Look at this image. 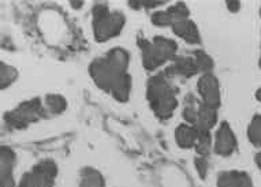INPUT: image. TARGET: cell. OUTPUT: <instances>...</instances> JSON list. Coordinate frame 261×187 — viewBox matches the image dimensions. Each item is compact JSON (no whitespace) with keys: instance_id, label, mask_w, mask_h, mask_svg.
<instances>
[{"instance_id":"obj_21","label":"cell","mask_w":261,"mask_h":187,"mask_svg":"<svg viewBox=\"0 0 261 187\" xmlns=\"http://www.w3.org/2000/svg\"><path fill=\"white\" fill-rule=\"evenodd\" d=\"M196 63L198 66V70H200V74H211L212 70H214V60L208 54H205L204 51H194L192 54Z\"/></svg>"},{"instance_id":"obj_1","label":"cell","mask_w":261,"mask_h":187,"mask_svg":"<svg viewBox=\"0 0 261 187\" xmlns=\"http://www.w3.org/2000/svg\"><path fill=\"white\" fill-rule=\"evenodd\" d=\"M130 54L124 48H112L104 56L89 64V75L94 85L111 94L118 102H127L132 94V77L128 74Z\"/></svg>"},{"instance_id":"obj_17","label":"cell","mask_w":261,"mask_h":187,"mask_svg":"<svg viewBox=\"0 0 261 187\" xmlns=\"http://www.w3.org/2000/svg\"><path fill=\"white\" fill-rule=\"evenodd\" d=\"M201 102H197V100L192 97V94H189L186 100H185V108L182 111V116H184L185 123L192 124V126H197L198 120V110H200Z\"/></svg>"},{"instance_id":"obj_19","label":"cell","mask_w":261,"mask_h":187,"mask_svg":"<svg viewBox=\"0 0 261 187\" xmlns=\"http://www.w3.org/2000/svg\"><path fill=\"white\" fill-rule=\"evenodd\" d=\"M248 138L256 148H260L261 145V115L257 114L252 118L248 126Z\"/></svg>"},{"instance_id":"obj_11","label":"cell","mask_w":261,"mask_h":187,"mask_svg":"<svg viewBox=\"0 0 261 187\" xmlns=\"http://www.w3.org/2000/svg\"><path fill=\"white\" fill-rule=\"evenodd\" d=\"M30 174L40 187H54L58 176V166L54 160H41L32 167Z\"/></svg>"},{"instance_id":"obj_18","label":"cell","mask_w":261,"mask_h":187,"mask_svg":"<svg viewBox=\"0 0 261 187\" xmlns=\"http://www.w3.org/2000/svg\"><path fill=\"white\" fill-rule=\"evenodd\" d=\"M44 106L48 114L60 115L67 110V100L62 94H47L44 98Z\"/></svg>"},{"instance_id":"obj_2","label":"cell","mask_w":261,"mask_h":187,"mask_svg":"<svg viewBox=\"0 0 261 187\" xmlns=\"http://www.w3.org/2000/svg\"><path fill=\"white\" fill-rule=\"evenodd\" d=\"M178 89L163 72L154 74L146 82V100L159 119L168 120L178 106Z\"/></svg>"},{"instance_id":"obj_27","label":"cell","mask_w":261,"mask_h":187,"mask_svg":"<svg viewBox=\"0 0 261 187\" xmlns=\"http://www.w3.org/2000/svg\"><path fill=\"white\" fill-rule=\"evenodd\" d=\"M70 5L73 6V7H75V10L81 9L82 6H84V2H71Z\"/></svg>"},{"instance_id":"obj_5","label":"cell","mask_w":261,"mask_h":187,"mask_svg":"<svg viewBox=\"0 0 261 187\" xmlns=\"http://www.w3.org/2000/svg\"><path fill=\"white\" fill-rule=\"evenodd\" d=\"M47 115L48 112L44 106V101H41L40 98H32L7 112L5 115V122L14 130H21Z\"/></svg>"},{"instance_id":"obj_20","label":"cell","mask_w":261,"mask_h":187,"mask_svg":"<svg viewBox=\"0 0 261 187\" xmlns=\"http://www.w3.org/2000/svg\"><path fill=\"white\" fill-rule=\"evenodd\" d=\"M18 70L17 68L7 66L6 63L0 64V88L6 89L7 86H11V84L18 79Z\"/></svg>"},{"instance_id":"obj_9","label":"cell","mask_w":261,"mask_h":187,"mask_svg":"<svg viewBox=\"0 0 261 187\" xmlns=\"http://www.w3.org/2000/svg\"><path fill=\"white\" fill-rule=\"evenodd\" d=\"M163 74L168 78V79H174V78H189L194 77L200 74L198 66L193 55L189 56H176L175 59L172 60L171 63L166 66Z\"/></svg>"},{"instance_id":"obj_7","label":"cell","mask_w":261,"mask_h":187,"mask_svg":"<svg viewBox=\"0 0 261 187\" xmlns=\"http://www.w3.org/2000/svg\"><path fill=\"white\" fill-rule=\"evenodd\" d=\"M189 15H190V11L186 3L176 2L175 5L170 6L167 10L154 11L150 17V21L158 28H172L176 22L189 19Z\"/></svg>"},{"instance_id":"obj_28","label":"cell","mask_w":261,"mask_h":187,"mask_svg":"<svg viewBox=\"0 0 261 187\" xmlns=\"http://www.w3.org/2000/svg\"><path fill=\"white\" fill-rule=\"evenodd\" d=\"M256 98H257V100H258V101L261 102V88L256 92Z\"/></svg>"},{"instance_id":"obj_29","label":"cell","mask_w":261,"mask_h":187,"mask_svg":"<svg viewBox=\"0 0 261 187\" xmlns=\"http://www.w3.org/2000/svg\"><path fill=\"white\" fill-rule=\"evenodd\" d=\"M258 67L261 68V49H260V58H258Z\"/></svg>"},{"instance_id":"obj_16","label":"cell","mask_w":261,"mask_h":187,"mask_svg":"<svg viewBox=\"0 0 261 187\" xmlns=\"http://www.w3.org/2000/svg\"><path fill=\"white\" fill-rule=\"evenodd\" d=\"M218 123V110L204 105L201 102L200 110H198V120L196 127L201 131H211Z\"/></svg>"},{"instance_id":"obj_23","label":"cell","mask_w":261,"mask_h":187,"mask_svg":"<svg viewBox=\"0 0 261 187\" xmlns=\"http://www.w3.org/2000/svg\"><path fill=\"white\" fill-rule=\"evenodd\" d=\"M194 166H196V170L198 172V176L204 180L208 176V171H210V163H208V158L202 157V156H197L196 160H194Z\"/></svg>"},{"instance_id":"obj_12","label":"cell","mask_w":261,"mask_h":187,"mask_svg":"<svg viewBox=\"0 0 261 187\" xmlns=\"http://www.w3.org/2000/svg\"><path fill=\"white\" fill-rule=\"evenodd\" d=\"M172 32L179 39L184 40L186 44H190V45H200L201 44L200 30L192 19H184V21L176 22L175 25L172 26Z\"/></svg>"},{"instance_id":"obj_3","label":"cell","mask_w":261,"mask_h":187,"mask_svg":"<svg viewBox=\"0 0 261 187\" xmlns=\"http://www.w3.org/2000/svg\"><path fill=\"white\" fill-rule=\"evenodd\" d=\"M137 45L141 49L142 66L146 71L153 72L163 66L175 59L178 52V44L164 36H156L152 40L138 36Z\"/></svg>"},{"instance_id":"obj_4","label":"cell","mask_w":261,"mask_h":187,"mask_svg":"<svg viewBox=\"0 0 261 187\" xmlns=\"http://www.w3.org/2000/svg\"><path fill=\"white\" fill-rule=\"evenodd\" d=\"M126 25V17L120 11H111L107 3H96L92 9V29L97 43H106L118 37Z\"/></svg>"},{"instance_id":"obj_30","label":"cell","mask_w":261,"mask_h":187,"mask_svg":"<svg viewBox=\"0 0 261 187\" xmlns=\"http://www.w3.org/2000/svg\"><path fill=\"white\" fill-rule=\"evenodd\" d=\"M260 17H261V7H260Z\"/></svg>"},{"instance_id":"obj_15","label":"cell","mask_w":261,"mask_h":187,"mask_svg":"<svg viewBox=\"0 0 261 187\" xmlns=\"http://www.w3.org/2000/svg\"><path fill=\"white\" fill-rule=\"evenodd\" d=\"M78 187H106V179L103 174L93 167L82 168L80 174Z\"/></svg>"},{"instance_id":"obj_13","label":"cell","mask_w":261,"mask_h":187,"mask_svg":"<svg viewBox=\"0 0 261 187\" xmlns=\"http://www.w3.org/2000/svg\"><path fill=\"white\" fill-rule=\"evenodd\" d=\"M216 187H253V183L244 171H223L219 174Z\"/></svg>"},{"instance_id":"obj_6","label":"cell","mask_w":261,"mask_h":187,"mask_svg":"<svg viewBox=\"0 0 261 187\" xmlns=\"http://www.w3.org/2000/svg\"><path fill=\"white\" fill-rule=\"evenodd\" d=\"M197 92L204 105L218 110L222 104V94L219 79L214 74H202L197 81Z\"/></svg>"},{"instance_id":"obj_8","label":"cell","mask_w":261,"mask_h":187,"mask_svg":"<svg viewBox=\"0 0 261 187\" xmlns=\"http://www.w3.org/2000/svg\"><path fill=\"white\" fill-rule=\"evenodd\" d=\"M238 148L236 134L228 122H222L216 130L214 141V152L220 157H230Z\"/></svg>"},{"instance_id":"obj_24","label":"cell","mask_w":261,"mask_h":187,"mask_svg":"<svg viewBox=\"0 0 261 187\" xmlns=\"http://www.w3.org/2000/svg\"><path fill=\"white\" fill-rule=\"evenodd\" d=\"M17 187H40V186L37 184L35 178H33V175L30 174V171H28L26 174L22 175L21 180H19Z\"/></svg>"},{"instance_id":"obj_26","label":"cell","mask_w":261,"mask_h":187,"mask_svg":"<svg viewBox=\"0 0 261 187\" xmlns=\"http://www.w3.org/2000/svg\"><path fill=\"white\" fill-rule=\"evenodd\" d=\"M254 162H256V166L258 167V170L261 171V149L257 152L256 156H254Z\"/></svg>"},{"instance_id":"obj_10","label":"cell","mask_w":261,"mask_h":187,"mask_svg":"<svg viewBox=\"0 0 261 187\" xmlns=\"http://www.w3.org/2000/svg\"><path fill=\"white\" fill-rule=\"evenodd\" d=\"M17 156L14 150L9 146H2L0 150V182L2 187H17L14 179V170H15Z\"/></svg>"},{"instance_id":"obj_14","label":"cell","mask_w":261,"mask_h":187,"mask_svg":"<svg viewBox=\"0 0 261 187\" xmlns=\"http://www.w3.org/2000/svg\"><path fill=\"white\" fill-rule=\"evenodd\" d=\"M200 137V130L192 124L182 123L175 130V141L182 149H192L196 146Z\"/></svg>"},{"instance_id":"obj_22","label":"cell","mask_w":261,"mask_h":187,"mask_svg":"<svg viewBox=\"0 0 261 187\" xmlns=\"http://www.w3.org/2000/svg\"><path fill=\"white\" fill-rule=\"evenodd\" d=\"M212 138H211V131H201L200 130V137H198V141L194 149L197 152L198 156H202V157H206L210 154L211 149H212Z\"/></svg>"},{"instance_id":"obj_25","label":"cell","mask_w":261,"mask_h":187,"mask_svg":"<svg viewBox=\"0 0 261 187\" xmlns=\"http://www.w3.org/2000/svg\"><path fill=\"white\" fill-rule=\"evenodd\" d=\"M241 5H242V3L238 2V0H234V2H232V0L226 2V7L230 13H238V11L241 10Z\"/></svg>"}]
</instances>
